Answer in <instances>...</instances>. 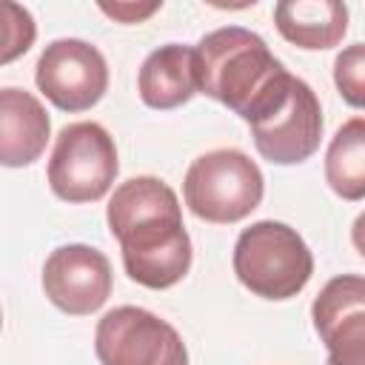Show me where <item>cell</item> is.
Here are the masks:
<instances>
[{"label":"cell","mask_w":365,"mask_h":365,"mask_svg":"<svg viewBox=\"0 0 365 365\" xmlns=\"http://www.w3.org/2000/svg\"><path fill=\"white\" fill-rule=\"evenodd\" d=\"M108 231L120 240L125 274L145 288L177 285L191 268V237L174 188L143 174L120 182L108 200Z\"/></svg>","instance_id":"6da1fadb"},{"label":"cell","mask_w":365,"mask_h":365,"mask_svg":"<svg viewBox=\"0 0 365 365\" xmlns=\"http://www.w3.org/2000/svg\"><path fill=\"white\" fill-rule=\"evenodd\" d=\"M37 88L63 111H86L108 88V66L97 46L63 37L43 48L34 68Z\"/></svg>","instance_id":"52a82bcc"},{"label":"cell","mask_w":365,"mask_h":365,"mask_svg":"<svg viewBox=\"0 0 365 365\" xmlns=\"http://www.w3.org/2000/svg\"><path fill=\"white\" fill-rule=\"evenodd\" d=\"M120 171L117 145L100 123H71L57 134L48 185L66 202H94L108 194Z\"/></svg>","instance_id":"5b68a950"},{"label":"cell","mask_w":365,"mask_h":365,"mask_svg":"<svg viewBox=\"0 0 365 365\" xmlns=\"http://www.w3.org/2000/svg\"><path fill=\"white\" fill-rule=\"evenodd\" d=\"M234 274L262 299H291L308 285L314 254L297 228L277 220H259L237 237Z\"/></svg>","instance_id":"3957f363"},{"label":"cell","mask_w":365,"mask_h":365,"mask_svg":"<svg viewBox=\"0 0 365 365\" xmlns=\"http://www.w3.org/2000/svg\"><path fill=\"white\" fill-rule=\"evenodd\" d=\"M311 319L328 348V365H365V277L328 279L311 305Z\"/></svg>","instance_id":"30bf717a"},{"label":"cell","mask_w":365,"mask_h":365,"mask_svg":"<svg viewBox=\"0 0 365 365\" xmlns=\"http://www.w3.org/2000/svg\"><path fill=\"white\" fill-rule=\"evenodd\" d=\"M194 60L200 91L228 106L248 125L268 114L294 80L265 40L242 26L208 31L197 43Z\"/></svg>","instance_id":"7a4b0ae2"},{"label":"cell","mask_w":365,"mask_h":365,"mask_svg":"<svg viewBox=\"0 0 365 365\" xmlns=\"http://www.w3.org/2000/svg\"><path fill=\"white\" fill-rule=\"evenodd\" d=\"M274 23L299 48H334L348 31V6L339 0H282L274 6Z\"/></svg>","instance_id":"4fadbf2b"},{"label":"cell","mask_w":365,"mask_h":365,"mask_svg":"<svg viewBox=\"0 0 365 365\" xmlns=\"http://www.w3.org/2000/svg\"><path fill=\"white\" fill-rule=\"evenodd\" d=\"M351 242H354V248L365 257V211L354 220V225H351Z\"/></svg>","instance_id":"ac0fdd59"},{"label":"cell","mask_w":365,"mask_h":365,"mask_svg":"<svg viewBox=\"0 0 365 365\" xmlns=\"http://www.w3.org/2000/svg\"><path fill=\"white\" fill-rule=\"evenodd\" d=\"M334 83L342 100L354 108H365V43L345 46L334 60Z\"/></svg>","instance_id":"9a60e30c"},{"label":"cell","mask_w":365,"mask_h":365,"mask_svg":"<svg viewBox=\"0 0 365 365\" xmlns=\"http://www.w3.org/2000/svg\"><path fill=\"white\" fill-rule=\"evenodd\" d=\"M94 351L103 365H188L177 328L137 305H120L97 322Z\"/></svg>","instance_id":"8992f818"},{"label":"cell","mask_w":365,"mask_h":365,"mask_svg":"<svg viewBox=\"0 0 365 365\" xmlns=\"http://www.w3.org/2000/svg\"><path fill=\"white\" fill-rule=\"evenodd\" d=\"M3 63H11L17 54L29 51L31 40H34V20L29 14V9L17 6V3H3Z\"/></svg>","instance_id":"2e32d148"},{"label":"cell","mask_w":365,"mask_h":365,"mask_svg":"<svg viewBox=\"0 0 365 365\" xmlns=\"http://www.w3.org/2000/svg\"><path fill=\"white\" fill-rule=\"evenodd\" d=\"M51 120L43 103L14 86L0 91V163L9 168L31 165L46 151Z\"/></svg>","instance_id":"8fae6325"},{"label":"cell","mask_w":365,"mask_h":365,"mask_svg":"<svg viewBox=\"0 0 365 365\" xmlns=\"http://www.w3.org/2000/svg\"><path fill=\"white\" fill-rule=\"evenodd\" d=\"M265 194L259 165L240 148H217L200 154L182 180V197L194 217L205 222H240Z\"/></svg>","instance_id":"277c9868"},{"label":"cell","mask_w":365,"mask_h":365,"mask_svg":"<svg viewBox=\"0 0 365 365\" xmlns=\"http://www.w3.org/2000/svg\"><path fill=\"white\" fill-rule=\"evenodd\" d=\"M43 291L51 305L71 317L94 314L111 294V262L91 245H60L43 265Z\"/></svg>","instance_id":"9c48e42d"},{"label":"cell","mask_w":365,"mask_h":365,"mask_svg":"<svg viewBox=\"0 0 365 365\" xmlns=\"http://www.w3.org/2000/svg\"><path fill=\"white\" fill-rule=\"evenodd\" d=\"M100 9H103L108 17L120 20V23H140L143 17L154 14V11L160 9V3H145V6H137V3H114V6H108V3H103Z\"/></svg>","instance_id":"e0dca14e"},{"label":"cell","mask_w":365,"mask_h":365,"mask_svg":"<svg viewBox=\"0 0 365 365\" xmlns=\"http://www.w3.org/2000/svg\"><path fill=\"white\" fill-rule=\"evenodd\" d=\"M197 60L194 48L182 43H168L154 48L137 74L140 100L148 108H177L197 94Z\"/></svg>","instance_id":"7c38bea8"},{"label":"cell","mask_w":365,"mask_h":365,"mask_svg":"<svg viewBox=\"0 0 365 365\" xmlns=\"http://www.w3.org/2000/svg\"><path fill=\"white\" fill-rule=\"evenodd\" d=\"M251 137L257 151L277 165L305 163L322 140V108L314 88L294 77L282 100L251 123Z\"/></svg>","instance_id":"ba28073f"},{"label":"cell","mask_w":365,"mask_h":365,"mask_svg":"<svg viewBox=\"0 0 365 365\" xmlns=\"http://www.w3.org/2000/svg\"><path fill=\"white\" fill-rule=\"evenodd\" d=\"M325 180L342 200H365V117L336 128L325 154Z\"/></svg>","instance_id":"5bb4252c"}]
</instances>
